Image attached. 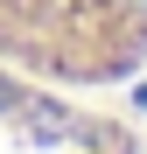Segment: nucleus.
Here are the masks:
<instances>
[{"label":"nucleus","instance_id":"obj_1","mask_svg":"<svg viewBox=\"0 0 147 154\" xmlns=\"http://www.w3.org/2000/svg\"><path fill=\"white\" fill-rule=\"evenodd\" d=\"M0 63L70 91L126 84L147 70V0H0Z\"/></svg>","mask_w":147,"mask_h":154}]
</instances>
